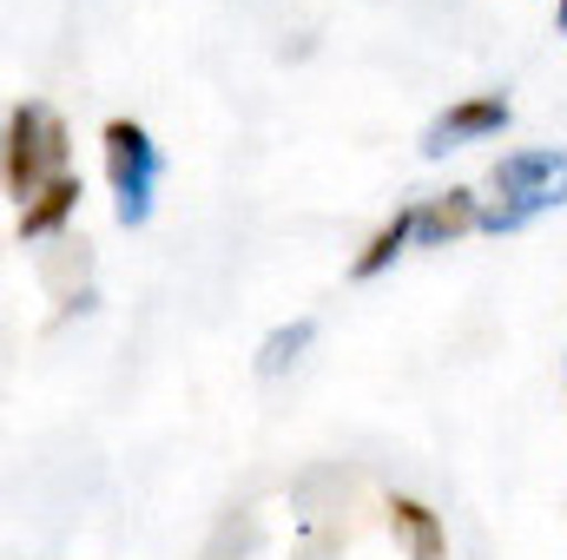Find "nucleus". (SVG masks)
<instances>
[{"label": "nucleus", "mask_w": 567, "mask_h": 560, "mask_svg": "<svg viewBox=\"0 0 567 560\" xmlns=\"http://www.w3.org/2000/svg\"><path fill=\"white\" fill-rule=\"evenodd\" d=\"M482 198L468 191V185H455V191H435L429 205H416V245H455V238H468V231H482Z\"/></svg>", "instance_id": "39448f33"}, {"label": "nucleus", "mask_w": 567, "mask_h": 560, "mask_svg": "<svg viewBox=\"0 0 567 560\" xmlns=\"http://www.w3.org/2000/svg\"><path fill=\"white\" fill-rule=\"evenodd\" d=\"M410 238H416V205H403V211H396V218H390V225H383V231H377V238H370L363 251H357L350 278H357V283H370L377 271H390V265H396V251H403Z\"/></svg>", "instance_id": "6e6552de"}, {"label": "nucleus", "mask_w": 567, "mask_h": 560, "mask_svg": "<svg viewBox=\"0 0 567 560\" xmlns=\"http://www.w3.org/2000/svg\"><path fill=\"white\" fill-rule=\"evenodd\" d=\"M495 205L482 211V231H522L528 218L567 205V152H508L488 172Z\"/></svg>", "instance_id": "f257e3e1"}, {"label": "nucleus", "mask_w": 567, "mask_h": 560, "mask_svg": "<svg viewBox=\"0 0 567 560\" xmlns=\"http://www.w3.org/2000/svg\"><path fill=\"white\" fill-rule=\"evenodd\" d=\"M53 178H66V126H60L53 106L27 100V106H13V120H7V191H13L20 211H27Z\"/></svg>", "instance_id": "f03ea898"}, {"label": "nucleus", "mask_w": 567, "mask_h": 560, "mask_svg": "<svg viewBox=\"0 0 567 560\" xmlns=\"http://www.w3.org/2000/svg\"><path fill=\"white\" fill-rule=\"evenodd\" d=\"M555 13H561V33H567V0H561V7H555Z\"/></svg>", "instance_id": "9d476101"}, {"label": "nucleus", "mask_w": 567, "mask_h": 560, "mask_svg": "<svg viewBox=\"0 0 567 560\" xmlns=\"http://www.w3.org/2000/svg\"><path fill=\"white\" fill-rule=\"evenodd\" d=\"M502 126H508V100H502V93H468V100H455V106L423 133V152L429 158H442L449 145L488 139V133H502Z\"/></svg>", "instance_id": "20e7f679"}, {"label": "nucleus", "mask_w": 567, "mask_h": 560, "mask_svg": "<svg viewBox=\"0 0 567 560\" xmlns=\"http://www.w3.org/2000/svg\"><path fill=\"white\" fill-rule=\"evenodd\" d=\"M390 528L403 535L410 560H449V535H442V515H435V508L396 495V501H390Z\"/></svg>", "instance_id": "0eeeda50"}, {"label": "nucleus", "mask_w": 567, "mask_h": 560, "mask_svg": "<svg viewBox=\"0 0 567 560\" xmlns=\"http://www.w3.org/2000/svg\"><path fill=\"white\" fill-rule=\"evenodd\" d=\"M310 336H317V323H310V317H297V323L271 330V336H265V350H258V370H265V376L290 370V363H297V356L310 350Z\"/></svg>", "instance_id": "1a4fd4ad"}, {"label": "nucleus", "mask_w": 567, "mask_h": 560, "mask_svg": "<svg viewBox=\"0 0 567 560\" xmlns=\"http://www.w3.org/2000/svg\"><path fill=\"white\" fill-rule=\"evenodd\" d=\"M106 178L120 198V225H145L152 218V191H158V145L140 120H106Z\"/></svg>", "instance_id": "7ed1b4c3"}, {"label": "nucleus", "mask_w": 567, "mask_h": 560, "mask_svg": "<svg viewBox=\"0 0 567 560\" xmlns=\"http://www.w3.org/2000/svg\"><path fill=\"white\" fill-rule=\"evenodd\" d=\"M80 198H86V185L66 172V178H53L27 211H20V245H40V238H60L66 231V218L80 211Z\"/></svg>", "instance_id": "423d86ee"}]
</instances>
